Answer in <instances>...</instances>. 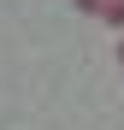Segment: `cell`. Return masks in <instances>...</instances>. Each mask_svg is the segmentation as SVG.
Listing matches in <instances>:
<instances>
[{"instance_id": "cell-1", "label": "cell", "mask_w": 124, "mask_h": 130, "mask_svg": "<svg viewBox=\"0 0 124 130\" xmlns=\"http://www.w3.org/2000/svg\"><path fill=\"white\" fill-rule=\"evenodd\" d=\"M118 59H124V41H118Z\"/></svg>"}]
</instances>
